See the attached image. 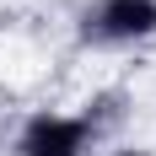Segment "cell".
Wrapping results in <instances>:
<instances>
[{
  "instance_id": "6da1fadb",
  "label": "cell",
  "mask_w": 156,
  "mask_h": 156,
  "mask_svg": "<svg viewBox=\"0 0 156 156\" xmlns=\"http://www.w3.org/2000/svg\"><path fill=\"white\" fill-rule=\"evenodd\" d=\"M108 135L102 102H86L81 113L70 108H32L11 135V156H97Z\"/></svg>"
},
{
  "instance_id": "7a4b0ae2",
  "label": "cell",
  "mask_w": 156,
  "mask_h": 156,
  "mask_svg": "<svg viewBox=\"0 0 156 156\" xmlns=\"http://www.w3.org/2000/svg\"><path fill=\"white\" fill-rule=\"evenodd\" d=\"M76 38L86 48H145L156 38V0H86Z\"/></svg>"
}]
</instances>
